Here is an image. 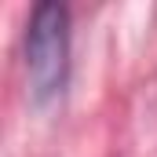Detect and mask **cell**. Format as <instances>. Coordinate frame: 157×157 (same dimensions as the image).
I'll return each instance as SVG.
<instances>
[{
  "label": "cell",
  "instance_id": "obj_1",
  "mask_svg": "<svg viewBox=\"0 0 157 157\" xmlns=\"http://www.w3.org/2000/svg\"><path fill=\"white\" fill-rule=\"evenodd\" d=\"M26 80L37 106L55 102L70 80V7L37 4L26 22Z\"/></svg>",
  "mask_w": 157,
  "mask_h": 157
}]
</instances>
